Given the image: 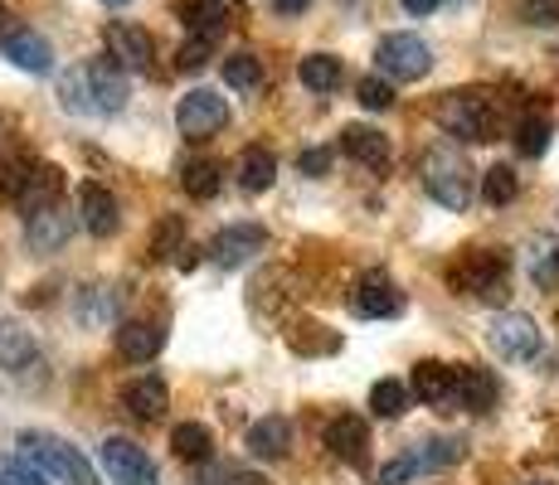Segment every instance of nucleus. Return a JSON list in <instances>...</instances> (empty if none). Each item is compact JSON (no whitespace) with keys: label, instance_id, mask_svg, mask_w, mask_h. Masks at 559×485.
<instances>
[{"label":"nucleus","instance_id":"1","mask_svg":"<svg viewBox=\"0 0 559 485\" xmlns=\"http://www.w3.org/2000/svg\"><path fill=\"white\" fill-rule=\"evenodd\" d=\"M59 102L79 117H112L127 107V78H122V69L107 59L79 63V69H69V78L59 83Z\"/></svg>","mask_w":559,"mask_h":485},{"label":"nucleus","instance_id":"2","mask_svg":"<svg viewBox=\"0 0 559 485\" xmlns=\"http://www.w3.org/2000/svg\"><path fill=\"white\" fill-rule=\"evenodd\" d=\"M0 194L15 204L20 214H45L63 194V170L49 160H0Z\"/></svg>","mask_w":559,"mask_h":485},{"label":"nucleus","instance_id":"3","mask_svg":"<svg viewBox=\"0 0 559 485\" xmlns=\"http://www.w3.org/2000/svg\"><path fill=\"white\" fill-rule=\"evenodd\" d=\"M438 126L457 142H491L497 136V102L481 88H462L438 97Z\"/></svg>","mask_w":559,"mask_h":485},{"label":"nucleus","instance_id":"4","mask_svg":"<svg viewBox=\"0 0 559 485\" xmlns=\"http://www.w3.org/2000/svg\"><path fill=\"white\" fill-rule=\"evenodd\" d=\"M20 451H25V461H35L45 476L63 481V485H98V471L88 466V457H83L73 441H63L53 433H20Z\"/></svg>","mask_w":559,"mask_h":485},{"label":"nucleus","instance_id":"5","mask_svg":"<svg viewBox=\"0 0 559 485\" xmlns=\"http://www.w3.org/2000/svg\"><path fill=\"white\" fill-rule=\"evenodd\" d=\"M424 190L433 194L443 209H467L472 204V166L457 146H433L424 156Z\"/></svg>","mask_w":559,"mask_h":485},{"label":"nucleus","instance_id":"6","mask_svg":"<svg viewBox=\"0 0 559 485\" xmlns=\"http://www.w3.org/2000/svg\"><path fill=\"white\" fill-rule=\"evenodd\" d=\"M448 277H453L457 291H472V296H481V301H501V296H507L511 257L497 253V247H472V253L462 257Z\"/></svg>","mask_w":559,"mask_h":485},{"label":"nucleus","instance_id":"7","mask_svg":"<svg viewBox=\"0 0 559 485\" xmlns=\"http://www.w3.org/2000/svg\"><path fill=\"white\" fill-rule=\"evenodd\" d=\"M374 63H380L384 78L414 83V78H424V73L433 69V53H428V45L418 35H384L380 49H374Z\"/></svg>","mask_w":559,"mask_h":485},{"label":"nucleus","instance_id":"8","mask_svg":"<svg viewBox=\"0 0 559 485\" xmlns=\"http://www.w3.org/2000/svg\"><path fill=\"white\" fill-rule=\"evenodd\" d=\"M487 340L501 360H515V364L540 354V326H535L531 316H521V311H501V316L487 326Z\"/></svg>","mask_w":559,"mask_h":485},{"label":"nucleus","instance_id":"9","mask_svg":"<svg viewBox=\"0 0 559 485\" xmlns=\"http://www.w3.org/2000/svg\"><path fill=\"white\" fill-rule=\"evenodd\" d=\"M176 122H180V136H190V142H204V136L224 132V122H229V102H224L219 93H210V88H195V93L180 97Z\"/></svg>","mask_w":559,"mask_h":485},{"label":"nucleus","instance_id":"10","mask_svg":"<svg viewBox=\"0 0 559 485\" xmlns=\"http://www.w3.org/2000/svg\"><path fill=\"white\" fill-rule=\"evenodd\" d=\"M103 471L112 476V485H160L156 461L127 437H107L103 441Z\"/></svg>","mask_w":559,"mask_h":485},{"label":"nucleus","instance_id":"11","mask_svg":"<svg viewBox=\"0 0 559 485\" xmlns=\"http://www.w3.org/2000/svg\"><path fill=\"white\" fill-rule=\"evenodd\" d=\"M267 247V229H258V223H229L224 233H214L210 243V263L224 267V272H234V267H243L249 257H258Z\"/></svg>","mask_w":559,"mask_h":485},{"label":"nucleus","instance_id":"12","mask_svg":"<svg viewBox=\"0 0 559 485\" xmlns=\"http://www.w3.org/2000/svg\"><path fill=\"white\" fill-rule=\"evenodd\" d=\"M350 306H356L365 320H390L404 311V291L394 287L390 272H365L356 291H350Z\"/></svg>","mask_w":559,"mask_h":485},{"label":"nucleus","instance_id":"13","mask_svg":"<svg viewBox=\"0 0 559 485\" xmlns=\"http://www.w3.org/2000/svg\"><path fill=\"white\" fill-rule=\"evenodd\" d=\"M103 39H107V59H112L117 69H132V73H146V69H152V53H156V45H152V35H146L142 25H127V20H112Z\"/></svg>","mask_w":559,"mask_h":485},{"label":"nucleus","instance_id":"14","mask_svg":"<svg viewBox=\"0 0 559 485\" xmlns=\"http://www.w3.org/2000/svg\"><path fill=\"white\" fill-rule=\"evenodd\" d=\"M0 369H10L15 379H29L39 369H45V354H39L35 336H29L25 326H15V320H0Z\"/></svg>","mask_w":559,"mask_h":485},{"label":"nucleus","instance_id":"15","mask_svg":"<svg viewBox=\"0 0 559 485\" xmlns=\"http://www.w3.org/2000/svg\"><path fill=\"white\" fill-rule=\"evenodd\" d=\"M0 53H5L15 69H25V73H49L53 69V45L29 25L5 29V35H0Z\"/></svg>","mask_w":559,"mask_h":485},{"label":"nucleus","instance_id":"16","mask_svg":"<svg viewBox=\"0 0 559 485\" xmlns=\"http://www.w3.org/2000/svg\"><path fill=\"white\" fill-rule=\"evenodd\" d=\"M79 219L93 239H112L117 223H122V209H117V199L103 185L88 180V185H79Z\"/></svg>","mask_w":559,"mask_h":485},{"label":"nucleus","instance_id":"17","mask_svg":"<svg viewBox=\"0 0 559 485\" xmlns=\"http://www.w3.org/2000/svg\"><path fill=\"white\" fill-rule=\"evenodd\" d=\"M497 374L481 369V364H462L457 369V388H453V403L467 408V413H487V408H497Z\"/></svg>","mask_w":559,"mask_h":485},{"label":"nucleus","instance_id":"18","mask_svg":"<svg viewBox=\"0 0 559 485\" xmlns=\"http://www.w3.org/2000/svg\"><path fill=\"white\" fill-rule=\"evenodd\" d=\"M326 447H331V457H341L346 466H365V457H370V433H365V423L356 413H341L336 423L326 427Z\"/></svg>","mask_w":559,"mask_h":485},{"label":"nucleus","instance_id":"19","mask_svg":"<svg viewBox=\"0 0 559 485\" xmlns=\"http://www.w3.org/2000/svg\"><path fill=\"white\" fill-rule=\"evenodd\" d=\"M160 344H166V330H160L156 320H127V326H117V354H122L127 364L156 360Z\"/></svg>","mask_w":559,"mask_h":485},{"label":"nucleus","instance_id":"20","mask_svg":"<svg viewBox=\"0 0 559 485\" xmlns=\"http://www.w3.org/2000/svg\"><path fill=\"white\" fill-rule=\"evenodd\" d=\"M69 233H73V219L59 209V204L45 214H29V223H25V239L35 253H59V247L69 243Z\"/></svg>","mask_w":559,"mask_h":485},{"label":"nucleus","instance_id":"21","mask_svg":"<svg viewBox=\"0 0 559 485\" xmlns=\"http://www.w3.org/2000/svg\"><path fill=\"white\" fill-rule=\"evenodd\" d=\"M341 150H346L350 160H360V166H370V170H384L390 166V136H380L374 126H346L341 132Z\"/></svg>","mask_w":559,"mask_h":485},{"label":"nucleus","instance_id":"22","mask_svg":"<svg viewBox=\"0 0 559 485\" xmlns=\"http://www.w3.org/2000/svg\"><path fill=\"white\" fill-rule=\"evenodd\" d=\"M122 408L132 417H142V423H156V417H166V384H160L156 374L122 384Z\"/></svg>","mask_w":559,"mask_h":485},{"label":"nucleus","instance_id":"23","mask_svg":"<svg viewBox=\"0 0 559 485\" xmlns=\"http://www.w3.org/2000/svg\"><path fill=\"white\" fill-rule=\"evenodd\" d=\"M453 388H457V369H448V364H438V360L414 364V393L424 398V403L448 408L453 403Z\"/></svg>","mask_w":559,"mask_h":485},{"label":"nucleus","instance_id":"24","mask_svg":"<svg viewBox=\"0 0 559 485\" xmlns=\"http://www.w3.org/2000/svg\"><path fill=\"white\" fill-rule=\"evenodd\" d=\"M180 25H186L190 35L219 39L224 25H229V10H224V0H180Z\"/></svg>","mask_w":559,"mask_h":485},{"label":"nucleus","instance_id":"25","mask_svg":"<svg viewBox=\"0 0 559 485\" xmlns=\"http://www.w3.org/2000/svg\"><path fill=\"white\" fill-rule=\"evenodd\" d=\"M287 447H293V427H287V417H263V423H253L249 451L258 461H283Z\"/></svg>","mask_w":559,"mask_h":485},{"label":"nucleus","instance_id":"26","mask_svg":"<svg viewBox=\"0 0 559 485\" xmlns=\"http://www.w3.org/2000/svg\"><path fill=\"white\" fill-rule=\"evenodd\" d=\"M273 180H277V156H273V150H263V146L243 150V156H239V185L249 194H263Z\"/></svg>","mask_w":559,"mask_h":485},{"label":"nucleus","instance_id":"27","mask_svg":"<svg viewBox=\"0 0 559 485\" xmlns=\"http://www.w3.org/2000/svg\"><path fill=\"white\" fill-rule=\"evenodd\" d=\"M297 73H302V83L311 93H336L341 78H346V69H341L336 53H307V59L297 63Z\"/></svg>","mask_w":559,"mask_h":485},{"label":"nucleus","instance_id":"28","mask_svg":"<svg viewBox=\"0 0 559 485\" xmlns=\"http://www.w3.org/2000/svg\"><path fill=\"white\" fill-rule=\"evenodd\" d=\"M531 282L535 287L559 282V239L555 233H535L531 239Z\"/></svg>","mask_w":559,"mask_h":485},{"label":"nucleus","instance_id":"29","mask_svg":"<svg viewBox=\"0 0 559 485\" xmlns=\"http://www.w3.org/2000/svg\"><path fill=\"white\" fill-rule=\"evenodd\" d=\"M180 185H186L190 199H214L224 185V170L214 166V160H186V166H180Z\"/></svg>","mask_w":559,"mask_h":485},{"label":"nucleus","instance_id":"30","mask_svg":"<svg viewBox=\"0 0 559 485\" xmlns=\"http://www.w3.org/2000/svg\"><path fill=\"white\" fill-rule=\"evenodd\" d=\"M170 451H176L180 461H190V466H204L210 451H214V441H210V433H204L200 423H180L176 433H170Z\"/></svg>","mask_w":559,"mask_h":485},{"label":"nucleus","instance_id":"31","mask_svg":"<svg viewBox=\"0 0 559 485\" xmlns=\"http://www.w3.org/2000/svg\"><path fill=\"white\" fill-rule=\"evenodd\" d=\"M117 316V291L112 287H83L79 291V320L83 326H107Z\"/></svg>","mask_w":559,"mask_h":485},{"label":"nucleus","instance_id":"32","mask_svg":"<svg viewBox=\"0 0 559 485\" xmlns=\"http://www.w3.org/2000/svg\"><path fill=\"white\" fill-rule=\"evenodd\" d=\"M370 408H374V417L394 423V417H404V408H408V388L400 379H380L370 388Z\"/></svg>","mask_w":559,"mask_h":485},{"label":"nucleus","instance_id":"33","mask_svg":"<svg viewBox=\"0 0 559 485\" xmlns=\"http://www.w3.org/2000/svg\"><path fill=\"white\" fill-rule=\"evenodd\" d=\"M224 83L239 93H253L258 83H263V59H253V53H234V59H224Z\"/></svg>","mask_w":559,"mask_h":485},{"label":"nucleus","instance_id":"34","mask_svg":"<svg viewBox=\"0 0 559 485\" xmlns=\"http://www.w3.org/2000/svg\"><path fill=\"white\" fill-rule=\"evenodd\" d=\"M481 194H487V204H511L515 194H521V180H515V170L511 166H491L487 175H481Z\"/></svg>","mask_w":559,"mask_h":485},{"label":"nucleus","instance_id":"35","mask_svg":"<svg viewBox=\"0 0 559 485\" xmlns=\"http://www.w3.org/2000/svg\"><path fill=\"white\" fill-rule=\"evenodd\" d=\"M414 457H418V471H443V466H453V461L462 457V441H453V437L424 441V451H414Z\"/></svg>","mask_w":559,"mask_h":485},{"label":"nucleus","instance_id":"36","mask_svg":"<svg viewBox=\"0 0 559 485\" xmlns=\"http://www.w3.org/2000/svg\"><path fill=\"white\" fill-rule=\"evenodd\" d=\"M515 146H521V156H545V146H550V122H545V117H525V122L515 126Z\"/></svg>","mask_w":559,"mask_h":485},{"label":"nucleus","instance_id":"37","mask_svg":"<svg viewBox=\"0 0 559 485\" xmlns=\"http://www.w3.org/2000/svg\"><path fill=\"white\" fill-rule=\"evenodd\" d=\"M0 485H49V476L25 457H5L0 461Z\"/></svg>","mask_w":559,"mask_h":485},{"label":"nucleus","instance_id":"38","mask_svg":"<svg viewBox=\"0 0 559 485\" xmlns=\"http://www.w3.org/2000/svg\"><path fill=\"white\" fill-rule=\"evenodd\" d=\"M210 53H214V39L190 35L186 45H180V53H176V69H180V73H200L204 63H210Z\"/></svg>","mask_w":559,"mask_h":485},{"label":"nucleus","instance_id":"39","mask_svg":"<svg viewBox=\"0 0 559 485\" xmlns=\"http://www.w3.org/2000/svg\"><path fill=\"white\" fill-rule=\"evenodd\" d=\"M360 107H370V112H384V107L394 102V88L384 78H360Z\"/></svg>","mask_w":559,"mask_h":485},{"label":"nucleus","instance_id":"40","mask_svg":"<svg viewBox=\"0 0 559 485\" xmlns=\"http://www.w3.org/2000/svg\"><path fill=\"white\" fill-rule=\"evenodd\" d=\"M414 476H418V457H414V451H404V457H394L390 466L374 476V485H404V481H414Z\"/></svg>","mask_w":559,"mask_h":485},{"label":"nucleus","instance_id":"41","mask_svg":"<svg viewBox=\"0 0 559 485\" xmlns=\"http://www.w3.org/2000/svg\"><path fill=\"white\" fill-rule=\"evenodd\" d=\"M531 25H559V0H521Z\"/></svg>","mask_w":559,"mask_h":485},{"label":"nucleus","instance_id":"42","mask_svg":"<svg viewBox=\"0 0 559 485\" xmlns=\"http://www.w3.org/2000/svg\"><path fill=\"white\" fill-rule=\"evenodd\" d=\"M297 170H302V175H326V170H331V146L302 150V156H297Z\"/></svg>","mask_w":559,"mask_h":485},{"label":"nucleus","instance_id":"43","mask_svg":"<svg viewBox=\"0 0 559 485\" xmlns=\"http://www.w3.org/2000/svg\"><path fill=\"white\" fill-rule=\"evenodd\" d=\"M204 485H258V481L243 476V471H234V466H210L204 471Z\"/></svg>","mask_w":559,"mask_h":485},{"label":"nucleus","instance_id":"44","mask_svg":"<svg viewBox=\"0 0 559 485\" xmlns=\"http://www.w3.org/2000/svg\"><path fill=\"white\" fill-rule=\"evenodd\" d=\"M438 5H443V0H404V10H408V15H433Z\"/></svg>","mask_w":559,"mask_h":485},{"label":"nucleus","instance_id":"45","mask_svg":"<svg viewBox=\"0 0 559 485\" xmlns=\"http://www.w3.org/2000/svg\"><path fill=\"white\" fill-rule=\"evenodd\" d=\"M307 5H311V0H273V10H277V15H302Z\"/></svg>","mask_w":559,"mask_h":485},{"label":"nucleus","instance_id":"46","mask_svg":"<svg viewBox=\"0 0 559 485\" xmlns=\"http://www.w3.org/2000/svg\"><path fill=\"white\" fill-rule=\"evenodd\" d=\"M103 5H127V0H103Z\"/></svg>","mask_w":559,"mask_h":485},{"label":"nucleus","instance_id":"47","mask_svg":"<svg viewBox=\"0 0 559 485\" xmlns=\"http://www.w3.org/2000/svg\"><path fill=\"white\" fill-rule=\"evenodd\" d=\"M0 20H5V10H0Z\"/></svg>","mask_w":559,"mask_h":485}]
</instances>
